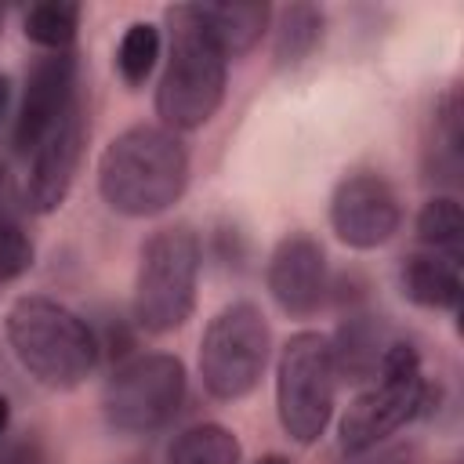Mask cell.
Returning a JSON list of instances; mask_svg holds the SVG:
<instances>
[{
    "instance_id": "cell-1",
    "label": "cell",
    "mask_w": 464,
    "mask_h": 464,
    "mask_svg": "<svg viewBox=\"0 0 464 464\" xmlns=\"http://www.w3.org/2000/svg\"><path fill=\"white\" fill-rule=\"evenodd\" d=\"M192 160L181 134L160 123H130L98 156V196L112 214L156 218L188 188Z\"/></svg>"
},
{
    "instance_id": "cell-2",
    "label": "cell",
    "mask_w": 464,
    "mask_h": 464,
    "mask_svg": "<svg viewBox=\"0 0 464 464\" xmlns=\"http://www.w3.org/2000/svg\"><path fill=\"white\" fill-rule=\"evenodd\" d=\"M4 337L18 366L51 392L80 388L98 359V330L47 294H22L4 315Z\"/></svg>"
},
{
    "instance_id": "cell-3",
    "label": "cell",
    "mask_w": 464,
    "mask_h": 464,
    "mask_svg": "<svg viewBox=\"0 0 464 464\" xmlns=\"http://www.w3.org/2000/svg\"><path fill=\"white\" fill-rule=\"evenodd\" d=\"M163 18L170 29V44L152 105L160 127L174 134H188L218 116L228 87V58L207 36L192 4H174L163 11Z\"/></svg>"
},
{
    "instance_id": "cell-4",
    "label": "cell",
    "mask_w": 464,
    "mask_h": 464,
    "mask_svg": "<svg viewBox=\"0 0 464 464\" xmlns=\"http://www.w3.org/2000/svg\"><path fill=\"white\" fill-rule=\"evenodd\" d=\"M199 268H203V243L192 225L174 221L156 228L141 243L134 268L130 312L138 330L152 337L181 330L196 312Z\"/></svg>"
},
{
    "instance_id": "cell-5",
    "label": "cell",
    "mask_w": 464,
    "mask_h": 464,
    "mask_svg": "<svg viewBox=\"0 0 464 464\" xmlns=\"http://www.w3.org/2000/svg\"><path fill=\"white\" fill-rule=\"evenodd\" d=\"M431 402V384L424 377L420 352L410 341H395L377 370L373 381L348 402L341 424H337V442L341 453H366L381 442H392L395 431H402L413 417H420Z\"/></svg>"
},
{
    "instance_id": "cell-6",
    "label": "cell",
    "mask_w": 464,
    "mask_h": 464,
    "mask_svg": "<svg viewBox=\"0 0 464 464\" xmlns=\"http://www.w3.org/2000/svg\"><path fill=\"white\" fill-rule=\"evenodd\" d=\"M272 359V326L254 301L218 308L199 337V384L214 402L246 399Z\"/></svg>"
},
{
    "instance_id": "cell-7",
    "label": "cell",
    "mask_w": 464,
    "mask_h": 464,
    "mask_svg": "<svg viewBox=\"0 0 464 464\" xmlns=\"http://www.w3.org/2000/svg\"><path fill=\"white\" fill-rule=\"evenodd\" d=\"M188 373L185 362L170 352H138L127 355L102 388V417L116 435H156L185 406Z\"/></svg>"
},
{
    "instance_id": "cell-8",
    "label": "cell",
    "mask_w": 464,
    "mask_h": 464,
    "mask_svg": "<svg viewBox=\"0 0 464 464\" xmlns=\"http://www.w3.org/2000/svg\"><path fill=\"white\" fill-rule=\"evenodd\" d=\"M337 381L341 377L326 334L297 330L286 337L276 359V417L297 446L319 442V435L330 428Z\"/></svg>"
},
{
    "instance_id": "cell-9",
    "label": "cell",
    "mask_w": 464,
    "mask_h": 464,
    "mask_svg": "<svg viewBox=\"0 0 464 464\" xmlns=\"http://www.w3.org/2000/svg\"><path fill=\"white\" fill-rule=\"evenodd\" d=\"M326 218L348 250H377L402 228V199L384 174L348 170L330 192Z\"/></svg>"
},
{
    "instance_id": "cell-10",
    "label": "cell",
    "mask_w": 464,
    "mask_h": 464,
    "mask_svg": "<svg viewBox=\"0 0 464 464\" xmlns=\"http://www.w3.org/2000/svg\"><path fill=\"white\" fill-rule=\"evenodd\" d=\"M76 98H80V58H76V51H44L29 65L22 98L11 112L14 116L11 120L14 152L29 156L47 138V130L72 109Z\"/></svg>"
},
{
    "instance_id": "cell-11",
    "label": "cell",
    "mask_w": 464,
    "mask_h": 464,
    "mask_svg": "<svg viewBox=\"0 0 464 464\" xmlns=\"http://www.w3.org/2000/svg\"><path fill=\"white\" fill-rule=\"evenodd\" d=\"M87 105L83 98L72 102V109L47 130V138L29 152V178L22 185V203L33 214H54L80 174L83 149H87Z\"/></svg>"
},
{
    "instance_id": "cell-12",
    "label": "cell",
    "mask_w": 464,
    "mask_h": 464,
    "mask_svg": "<svg viewBox=\"0 0 464 464\" xmlns=\"http://www.w3.org/2000/svg\"><path fill=\"white\" fill-rule=\"evenodd\" d=\"M265 286L279 312L294 319L315 315L330 297V265L323 243L308 232H286L265 261Z\"/></svg>"
},
{
    "instance_id": "cell-13",
    "label": "cell",
    "mask_w": 464,
    "mask_h": 464,
    "mask_svg": "<svg viewBox=\"0 0 464 464\" xmlns=\"http://www.w3.org/2000/svg\"><path fill=\"white\" fill-rule=\"evenodd\" d=\"M330 337V352H334V366H337V377L341 381H355V384H366L377 377L388 348L399 341L392 334V326L384 323V315H373V312H362V308H352L341 326Z\"/></svg>"
},
{
    "instance_id": "cell-14",
    "label": "cell",
    "mask_w": 464,
    "mask_h": 464,
    "mask_svg": "<svg viewBox=\"0 0 464 464\" xmlns=\"http://www.w3.org/2000/svg\"><path fill=\"white\" fill-rule=\"evenodd\" d=\"M399 290L406 301L428 312H457L464 279H460V257L417 246L399 261Z\"/></svg>"
},
{
    "instance_id": "cell-15",
    "label": "cell",
    "mask_w": 464,
    "mask_h": 464,
    "mask_svg": "<svg viewBox=\"0 0 464 464\" xmlns=\"http://www.w3.org/2000/svg\"><path fill=\"white\" fill-rule=\"evenodd\" d=\"M192 11L225 58L254 51L272 25L268 4H192Z\"/></svg>"
},
{
    "instance_id": "cell-16",
    "label": "cell",
    "mask_w": 464,
    "mask_h": 464,
    "mask_svg": "<svg viewBox=\"0 0 464 464\" xmlns=\"http://www.w3.org/2000/svg\"><path fill=\"white\" fill-rule=\"evenodd\" d=\"M272 58L279 69H297L326 36V14L315 4H286L272 11Z\"/></svg>"
},
{
    "instance_id": "cell-17",
    "label": "cell",
    "mask_w": 464,
    "mask_h": 464,
    "mask_svg": "<svg viewBox=\"0 0 464 464\" xmlns=\"http://www.w3.org/2000/svg\"><path fill=\"white\" fill-rule=\"evenodd\" d=\"M22 214H25L22 192L14 185L11 167L0 160V286L22 279L36 261V246L33 236L25 232Z\"/></svg>"
},
{
    "instance_id": "cell-18",
    "label": "cell",
    "mask_w": 464,
    "mask_h": 464,
    "mask_svg": "<svg viewBox=\"0 0 464 464\" xmlns=\"http://www.w3.org/2000/svg\"><path fill=\"white\" fill-rule=\"evenodd\" d=\"M464 152V102L460 87L450 83L431 109V138H428V170L431 178H457Z\"/></svg>"
},
{
    "instance_id": "cell-19",
    "label": "cell",
    "mask_w": 464,
    "mask_h": 464,
    "mask_svg": "<svg viewBox=\"0 0 464 464\" xmlns=\"http://www.w3.org/2000/svg\"><path fill=\"white\" fill-rule=\"evenodd\" d=\"M167 464H243V446L232 428L218 420H203L185 428L170 442Z\"/></svg>"
},
{
    "instance_id": "cell-20",
    "label": "cell",
    "mask_w": 464,
    "mask_h": 464,
    "mask_svg": "<svg viewBox=\"0 0 464 464\" xmlns=\"http://www.w3.org/2000/svg\"><path fill=\"white\" fill-rule=\"evenodd\" d=\"M80 18H83V7L76 0H44V4L25 7L22 33L29 44H36L44 51H72Z\"/></svg>"
},
{
    "instance_id": "cell-21",
    "label": "cell",
    "mask_w": 464,
    "mask_h": 464,
    "mask_svg": "<svg viewBox=\"0 0 464 464\" xmlns=\"http://www.w3.org/2000/svg\"><path fill=\"white\" fill-rule=\"evenodd\" d=\"M413 232H417L420 246L460 257V246H464V207H460V199L457 196H428L417 210Z\"/></svg>"
},
{
    "instance_id": "cell-22",
    "label": "cell",
    "mask_w": 464,
    "mask_h": 464,
    "mask_svg": "<svg viewBox=\"0 0 464 464\" xmlns=\"http://www.w3.org/2000/svg\"><path fill=\"white\" fill-rule=\"evenodd\" d=\"M163 54V33L156 22H130L116 44V72L127 87H141Z\"/></svg>"
},
{
    "instance_id": "cell-23",
    "label": "cell",
    "mask_w": 464,
    "mask_h": 464,
    "mask_svg": "<svg viewBox=\"0 0 464 464\" xmlns=\"http://www.w3.org/2000/svg\"><path fill=\"white\" fill-rule=\"evenodd\" d=\"M344 464H424V457L413 442H381L366 453H352Z\"/></svg>"
},
{
    "instance_id": "cell-24",
    "label": "cell",
    "mask_w": 464,
    "mask_h": 464,
    "mask_svg": "<svg viewBox=\"0 0 464 464\" xmlns=\"http://www.w3.org/2000/svg\"><path fill=\"white\" fill-rule=\"evenodd\" d=\"M0 464H51V457H47V446L25 431L0 446Z\"/></svg>"
},
{
    "instance_id": "cell-25",
    "label": "cell",
    "mask_w": 464,
    "mask_h": 464,
    "mask_svg": "<svg viewBox=\"0 0 464 464\" xmlns=\"http://www.w3.org/2000/svg\"><path fill=\"white\" fill-rule=\"evenodd\" d=\"M11 102H14V83L7 72H0V123L11 116Z\"/></svg>"
},
{
    "instance_id": "cell-26",
    "label": "cell",
    "mask_w": 464,
    "mask_h": 464,
    "mask_svg": "<svg viewBox=\"0 0 464 464\" xmlns=\"http://www.w3.org/2000/svg\"><path fill=\"white\" fill-rule=\"evenodd\" d=\"M7 420H11V402H7V395L0 392V435L7 431Z\"/></svg>"
},
{
    "instance_id": "cell-27",
    "label": "cell",
    "mask_w": 464,
    "mask_h": 464,
    "mask_svg": "<svg viewBox=\"0 0 464 464\" xmlns=\"http://www.w3.org/2000/svg\"><path fill=\"white\" fill-rule=\"evenodd\" d=\"M254 464H294L290 457H283V453H265V457H257Z\"/></svg>"
},
{
    "instance_id": "cell-28",
    "label": "cell",
    "mask_w": 464,
    "mask_h": 464,
    "mask_svg": "<svg viewBox=\"0 0 464 464\" xmlns=\"http://www.w3.org/2000/svg\"><path fill=\"white\" fill-rule=\"evenodd\" d=\"M4 14H7V11H4V7H0V36H4Z\"/></svg>"
}]
</instances>
